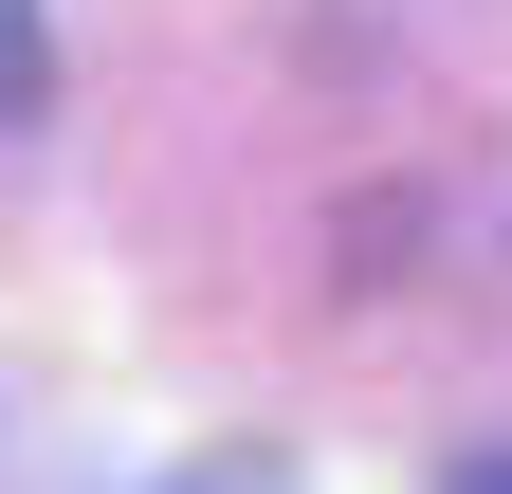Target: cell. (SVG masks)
I'll use <instances>...</instances> for the list:
<instances>
[{
	"mask_svg": "<svg viewBox=\"0 0 512 494\" xmlns=\"http://www.w3.org/2000/svg\"><path fill=\"white\" fill-rule=\"evenodd\" d=\"M458 494H512V458H476V476H458Z\"/></svg>",
	"mask_w": 512,
	"mask_h": 494,
	"instance_id": "cell-2",
	"label": "cell"
},
{
	"mask_svg": "<svg viewBox=\"0 0 512 494\" xmlns=\"http://www.w3.org/2000/svg\"><path fill=\"white\" fill-rule=\"evenodd\" d=\"M37 92H55V19H37V0H0V129H19Z\"/></svg>",
	"mask_w": 512,
	"mask_h": 494,
	"instance_id": "cell-1",
	"label": "cell"
}]
</instances>
